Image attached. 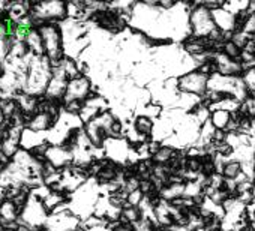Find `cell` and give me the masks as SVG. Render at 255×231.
I'll return each mask as SVG.
<instances>
[{
  "label": "cell",
  "mask_w": 255,
  "mask_h": 231,
  "mask_svg": "<svg viewBox=\"0 0 255 231\" xmlns=\"http://www.w3.org/2000/svg\"><path fill=\"white\" fill-rule=\"evenodd\" d=\"M207 83H209V77L194 69L177 77V90L180 93L201 98L207 92Z\"/></svg>",
  "instance_id": "6da1fadb"
},
{
  "label": "cell",
  "mask_w": 255,
  "mask_h": 231,
  "mask_svg": "<svg viewBox=\"0 0 255 231\" xmlns=\"http://www.w3.org/2000/svg\"><path fill=\"white\" fill-rule=\"evenodd\" d=\"M48 216L50 215L47 213V210L42 206V203L30 195L29 201L26 203V206H24V209L21 212L20 225H26V227H29L32 230H36V228L45 225Z\"/></svg>",
  "instance_id": "7a4b0ae2"
},
{
  "label": "cell",
  "mask_w": 255,
  "mask_h": 231,
  "mask_svg": "<svg viewBox=\"0 0 255 231\" xmlns=\"http://www.w3.org/2000/svg\"><path fill=\"white\" fill-rule=\"evenodd\" d=\"M104 153L105 158L114 164L125 165L131 158V147L126 143V140H116V138H108L104 144Z\"/></svg>",
  "instance_id": "3957f363"
},
{
  "label": "cell",
  "mask_w": 255,
  "mask_h": 231,
  "mask_svg": "<svg viewBox=\"0 0 255 231\" xmlns=\"http://www.w3.org/2000/svg\"><path fill=\"white\" fill-rule=\"evenodd\" d=\"M90 90H92V81H90V78L89 77L78 75L77 78H74V80H71L68 83V87H66L63 101H75V99L77 101H84L87 98V95L90 93Z\"/></svg>",
  "instance_id": "277c9868"
},
{
  "label": "cell",
  "mask_w": 255,
  "mask_h": 231,
  "mask_svg": "<svg viewBox=\"0 0 255 231\" xmlns=\"http://www.w3.org/2000/svg\"><path fill=\"white\" fill-rule=\"evenodd\" d=\"M45 158L47 162L59 171L72 165V153L62 146H48Z\"/></svg>",
  "instance_id": "5b68a950"
},
{
  "label": "cell",
  "mask_w": 255,
  "mask_h": 231,
  "mask_svg": "<svg viewBox=\"0 0 255 231\" xmlns=\"http://www.w3.org/2000/svg\"><path fill=\"white\" fill-rule=\"evenodd\" d=\"M29 50V53L32 56H36V57H42L44 56V47H42V39H41V35L38 32V29H32L27 36L24 38L23 41Z\"/></svg>",
  "instance_id": "8992f818"
},
{
  "label": "cell",
  "mask_w": 255,
  "mask_h": 231,
  "mask_svg": "<svg viewBox=\"0 0 255 231\" xmlns=\"http://www.w3.org/2000/svg\"><path fill=\"white\" fill-rule=\"evenodd\" d=\"M132 128L143 137L146 138H152V132H153V125L155 122L149 117H146V116H141V114H137L134 116V119L131 122Z\"/></svg>",
  "instance_id": "52a82bcc"
},
{
  "label": "cell",
  "mask_w": 255,
  "mask_h": 231,
  "mask_svg": "<svg viewBox=\"0 0 255 231\" xmlns=\"http://www.w3.org/2000/svg\"><path fill=\"white\" fill-rule=\"evenodd\" d=\"M221 176L225 180H237L242 176V165L236 159H227L221 168Z\"/></svg>",
  "instance_id": "ba28073f"
},
{
  "label": "cell",
  "mask_w": 255,
  "mask_h": 231,
  "mask_svg": "<svg viewBox=\"0 0 255 231\" xmlns=\"http://www.w3.org/2000/svg\"><path fill=\"white\" fill-rule=\"evenodd\" d=\"M231 119V113L230 111H225V110H215V111H210V117H209V122L212 123V126L215 129H224L227 128L228 122Z\"/></svg>",
  "instance_id": "9c48e42d"
},
{
  "label": "cell",
  "mask_w": 255,
  "mask_h": 231,
  "mask_svg": "<svg viewBox=\"0 0 255 231\" xmlns=\"http://www.w3.org/2000/svg\"><path fill=\"white\" fill-rule=\"evenodd\" d=\"M222 53L230 59V60H234V59H239L240 57V53H242V50H239L231 41L230 42H225L224 44V47H222Z\"/></svg>",
  "instance_id": "30bf717a"
},
{
  "label": "cell",
  "mask_w": 255,
  "mask_h": 231,
  "mask_svg": "<svg viewBox=\"0 0 255 231\" xmlns=\"http://www.w3.org/2000/svg\"><path fill=\"white\" fill-rule=\"evenodd\" d=\"M231 42L239 48V50H243L246 47V44L249 42V36L248 33L242 32V33H234L233 38H231Z\"/></svg>",
  "instance_id": "8fae6325"
},
{
  "label": "cell",
  "mask_w": 255,
  "mask_h": 231,
  "mask_svg": "<svg viewBox=\"0 0 255 231\" xmlns=\"http://www.w3.org/2000/svg\"><path fill=\"white\" fill-rule=\"evenodd\" d=\"M9 54V47L5 39H0V65H3Z\"/></svg>",
  "instance_id": "7c38bea8"
},
{
  "label": "cell",
  "mask_w": 255,
  "mask_h": 231,
  "mask_svg": "<svg viewBox=\"0 0 255 231\" xmlns=\"http://www.w3.org/2000/svg\"><path fill=\"white\" fill-rule=\"evenodd\" d=\"M17 231H35V230H32V228H29V227H26V225H20Z\"/></svg>",
  "instance_id": "4fadbf2b"
}]
</instances>
